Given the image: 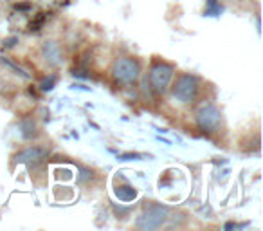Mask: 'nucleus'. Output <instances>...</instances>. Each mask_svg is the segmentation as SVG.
Masks as SVG:
<instances>
[{"instance_id": "15", "label": "nucleus", "mask_w": 263, "mask_h": 231, "mask_svg": "<svg viewBox=\"0 0 263 231\" xmlns=\"http://www.w3.org/2000/svg\"><path fill=\"white\" fill-rule=\"evenodd\" d=\"M16 44H18V37H8L2 40V47L4 49H13Z\"/></svg>"}, {"instance_id": "6", "label": "nucleus", "mask_w": 263, "mask_h": 231, "mask_svg": "<svg viewBox=\"0 0 263 231\" xmlns=\"http://www.w3.org/2000/svg\"><path fill=\"white\" fill-rule=\"evenodd\" d=\"M45 157H47V150H45V148L29 147L15 155V163H18V165H27V166H36V165H40Z\"/></svg>"}, {"instance_id": "9", "label": "nucleus", "mask_w": 263, "mask_h": 231, "mask_svg": "<svg viewBox=\"0 0 263 231\" xmlns=\"http://www.w3.org/2000/svg\"><path fill=\"white\" fill-rule=\"evenodd\" d=\"M38 134H40V130H38V125L33 119H24V121L20 123V136H22L24 139H33Z\"/></svg>"}, {"instance_id": "2", "label": "nucleus", "mask_w": 263, "mask_h": 231, "mask_svg": "<svg viewBox=\"0 0 263 231\" xmlns=\"http://www.w3.org/2000/svg\"><path fill=\"white\" fill-rule=\"evenodd\" d=\"M110 73H112V78L117 81V83L128 85V83H134V81L139 80L141 67H139V63H137V60L123 56V58L114 60Z\"/></svg>"}, {"instance_id": "5", "label": "nucleus", "mask_w": 263, "mask_h": 231, "mask_svg": "<svg viewBox=\"0 0 263 231\" xmlns=\"http://www.w3.org/2000/svg\"><path fill=\"white\" fill-rule=\"evenodd\" d=\"M173 73H175V69L170 63H155L150 69V85L154 87V91L159 92V94L166 92V88L170 87L173 80Z\"/></svg>"}, {"instance_id": "12", "label": "nucleus", "mask_w": 263, "mask_h": 231, "mask_svg": "<svg viewBox=\"0 0 263 231\" xmlns=\"http://www.w3.org/2000/svg\"><path fill=\"white\" fill-rule=\"evenodd\" d=\"M56 83H58V76H56V74H51V76H47L44 81H42V85H40L42 92H51L52 88L56 87Z\"/></svg>"}, {"instance_id": "4", "label": "nucleus", "mask_w": 263, "mask_h": 231, "mask_svg": "<svg viewBox=\"0 0 263 231\" xmlns=\"http://www.w3.org/2000/svg\"><path fill=\"white\" fill-rule=\"evenodd\" d=\"M220 123H222V112H220V109L216 105H213V103H208V105L200 106L197 112V125L198 129L202 130V132H216L220 127Z\"/></svg>"}, {"instance_id": "10", "label": "nucleus", "mask_w": 263, "mask_h": 231, "mask_svg": "<svg viewBox=\"0 0 263 231\" xmlns=\"http://www.w3.org/2000/svg\"><path fill=\"white\" fill-rule=\"evenodd\" d=\"M223 13V6L218 0H205V16H220Z\"/></svg>"}, {"instance_id": "16", "label": "nucleus", "mask_w": 263, "mask_h": 231, "mask_svg": "<svg viewBox=\"0 0 263 231\" xmlns=\"http://www.w3.org/2000/svg\"><path fill=\"white\" fill-rule=\"evenodd\" d=\"M15 9L16 11H31L33 6H31L29 2H22V4H15Z\"/></svg>"}, {"instance_id": "11", "label": "nucleus", "mask_w": 263, "mask_h": 231, "mask_svg": "<svg viewBox=\"0 0 263 231\" xmlns=\"http://www.w3.org/2000/svg\"><path fill=\"white\" fill-rule=\"evenodd\" d=\"M0 63H2V65H6V67H9V69H11L13 73L18 74V76L24 78V80H31V74L29 73H26V70H24L22 67L15 65V63H13L9 58H6V56H0Z\"/></svg>"}, {"instance_id": "8", "label": "nucleus", "mask_w": 263, "mask_h": 231, "mask_svg": "<svg viewBox=\"0 0 263 231\" xmlns=\"http://www.w3.org/2000/svg\"><path fill=\"white\" fill-rule=\"evenodd\" d=\"M116 197L123 202H130V201H136L137 199V190L136 188H132L130 184H124V186H116L114 190Z\"/></svg>"}, {"instance_id": "1", "label": "nucleus", "mask_w": 263, "mask_h": 231, "mask_svg": "<svg viewBox=\"0 0 263 231\" xmlns=\"http://www.w3.org/2000/svg\"><path fill=\"white\" fill-rule=\"evenodd\" d=\"M200 81L195 74H180L172 87V96L179 103H191L197 99Z\"/></svg>"}, {"instance_id": "3", "label": "nucleus", "mask_w": 263, "mask_h": 231, "mask_svg": "<svg viewBox=\"0 0 263 231\" xmlns=\"http://www.w3.org/2000/svg\"><path fill=\"white\" fill-rule=\"evenodd\" d=\"M170 215V209L166 206H159V204H152L148 209H144L136 220V227L141 231H154L159 229L166 224Z\"/></svg>"}, {"instance_id": "14", "label": "nucleus", "mask_w": 263, "mask_h": 231, "mask_svg": "<svg viewBox=\"0 0 263 231\" xmlns=\"http://www.w3.org/2000/svg\"><path fill=\"white\" fill-rule=\"evenodd\" d=\"M45 19H47V16H45V13H40V15H38L36 19H34L33 22L29 24V29H31V31H38L42 26H44Z\"/></svg>"}, {"instance_id": "7", "label": "nucleus", "mask_w": 263, "mask_h": 231, "mask_svg": "<svg viewBox=\"0 0 263 231\" xmlns=\"http://www.w3.org/2000/svg\"><path fill=\"white\" fill-rule=\"evenodd\" d=\"M42 56L51 67H58L62 63V49H60L58 42L49 40L42 45Z\"/></svg>"}, {"instance_id": "13", "label": "nucleus", "mask_w": 263, "mask_h": 231, "mask_svg": "<svg viewBox=\"0 0 263 231\" xmlns=\"http://www.w3.org/2000/svg\"><path fill=\"white\" fill-rule=\"evenodd\" d=\"M146 157V155H143V154H132V152H126V154H121V155H117V159L119 161H143V159Z\"/></svg>"}]
</instances>
